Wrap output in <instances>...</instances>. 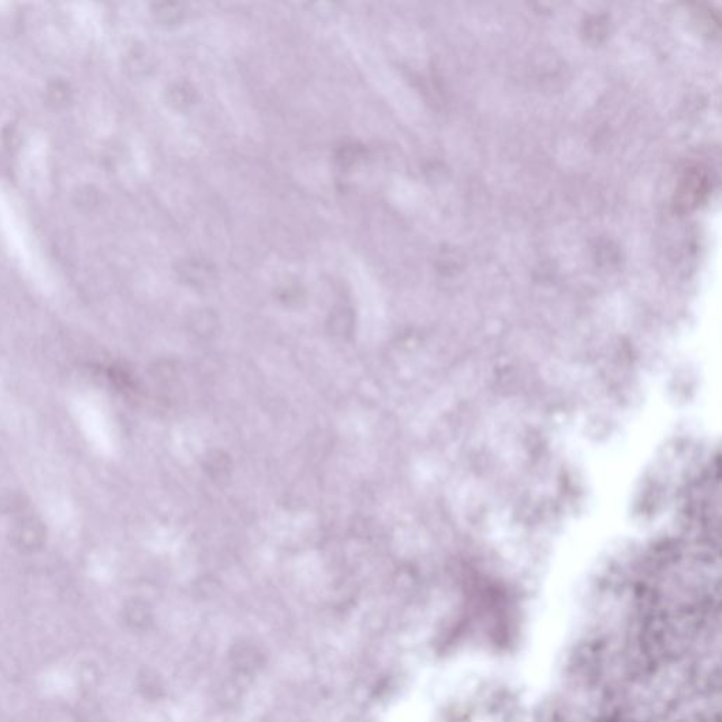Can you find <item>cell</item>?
Masks as SVG:
<instances>
[{
    "label": "cell",
    "mask_w": 722,
    "mask_h": 722,
    "mask_svg": "<svg viewBox=\"0 0 722 722\" xmlns=\"http://www.w3.org/2000/svg\"><path fill=\"white\" fill-rule=\"evenodd\" d=\"M12 544L22 553H35L47 540V528L40 518L26 514L15 521L10 531Z\"/></svg>",
    "instance_id": "obj_1"
},
{
    "label": "cell",
    "mask_w": 722,
    "mask_h": 722,
    "mask_svg": "<svg viewBox=\"0 0 722 722\" xmlns=\"http://www.w3.org/2000/svg\"><path fill=\"white\" fill-rule=\"evenodd\" d=\"M178 273L187 284L194 286H206L215 280V268L210 263L199 259L184 260L178 267Z\"/></svg>",
    "instance_id": "obj_2"
},
{
    "label": "cell",
    "mask_w": 722,
    "mask_h": 722,
    "mask_svg": "<svg viewBox=\"0 0 722 722\" xmlns=\"http://www.w3.org/2000/svg\"><path fill=\"white\" fill-rule=\"evenodd\" d=\"M154 13L162 24H178L180 22H182V19L185 16L184 8L180 3H171V2L158 3L155 6Z\"/></svg>",
    "instance_id": "obj_5"
},
{
    "label": "cell",
    "mask_w": 722,
    "mask_h": 722,
    "mask_svg": "<svg viewBox=\"0 0 722 722\" xmlns=\"http://www.w3.org/2000/svg\"><path fill=\"white\" fill-rule=\"evenodd\" d=\"M196 99V92L188 82H178L168 91V102L177 109L189 108Z\"/></svg>",
    "instance_id": "obj_3"
},
{
    "label": "cell",
    "mask_w": 722,
    "mask_h": 722,
    "mask_svg": "<svg viewBox=\"0 0 722 722\" xmlns=\"http://www.w3.org/2000/svg\"><path fill=\"white\" fill-rule=\"evenodd\" d=\"M27 506L28 502L22 492L9 491L0 497V509H2V513L5 515L15 517L16 519L27 514Z\"/></svg>",
    "instance_id": "obj_4"
},
{
    "label": "cell",
    "mask_w": 722,
    "mask_h": 722,
    "mask_svg": "<svg viewBox=\"0 0 722 722\" xmlns=\"http://www.w3.org/2000/svg\"><path fill=\"white\" fill-rule=\"evenodd\" d=\"M366 150L357 144H346L336 151V162L342 168H350L363 160Z\"/></svg>",
    "instance_id": "obj_6"
}]
</instances>
